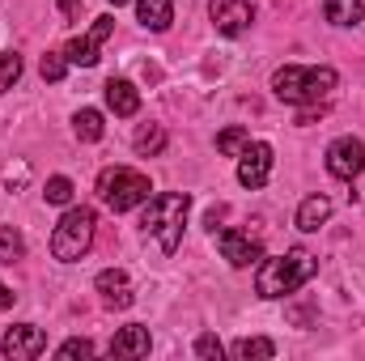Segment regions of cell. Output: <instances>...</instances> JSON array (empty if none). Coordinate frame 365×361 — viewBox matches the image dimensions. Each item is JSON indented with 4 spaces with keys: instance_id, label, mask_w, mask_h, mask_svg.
<instances>
[{
    "instance_id": "obj_1",
    "label": "cell",
    "mask_w": 365,
    "mask_h": 361,
    "mask_svg": "<svg viewBox=\"0 0 365 361\" xmlns=\"http://www.w3.org/2000/svg\"><path fill=\"white\" fill-rule=\"evenodd\" d=\"M314 272H319V260H314L306 247H293V251H284L280 260H264V264H259V272H255V293H259V298H289V293H297Z\"/></svg>"
},
{
    "instance_id": "obj_2",
    "label": "cell",
    "mask_w": 365,
    "mask_h": 361,
    "mask_svg": "<svg viewBox=\"0 0 365 361\" xmlns=\"http://www.w3.org/2000/svg\"><path fill=\"white\" fill-rule=\"evenodd\" d=\"M336 68L319 64V68H302V64H284L272 73V90L280 102H293V106H314L319 98L336 90Z\"/></svg>"
},
{
    "instance_id": "obj_3",
    "label": "cell",
    "mask_w": 365,
    "mask_h": 361,
    "mask_svg": "<svg viewBox=\"0 0 365 361\" xmlns=\"http://www.w3.org/2000/svg\"><path fill=\"white\" fill-rule=\"evenodd\" d=\"M187 208H191V195L182 191H162V195H149V208H145V234L158 238V247L166 255H175L182 243V225H187Z\"/></svg>"
},
{
    "instance_id": "obj_4",
    "label": "cell",
    "mask_w": 365,
    "mask_h": 361,
    "mask_svg": "<svg viewBox=\"0 0 365 361\" xmlns=\"http://www.w3.org/2000/svg\"><path fill=\"white\" fill-rule=\"evenodd\" d=\"M93 225H98V217H93V208H68L64 217H60V225H56V234H51V255L60 260V264H77V260H86V251L93 247Z\"/></svg>"
},
{
    "instance_id": "obj_5",
    "label": "cell",
    "mask_w": 365,
    "mask_h": 361,
    "mask_svg": "<svg viewBox=\"0 0 365 361\" xmlns=\"http://www.w3.org/2000/svg\"><path fill=\"white\" fill-rule=\"evenodd\" d=\"M149 179L140 171H128V166H106L98 175V195L110 213H128L136 204H149Z\"/></svg>"
},
{
    "instance_id": "obj_6",
    "label": "cell",
    "mask_w": 365,
    "mask_h": 361,
    "mask_svg": "<svg viewBox=\"0 0 365 361\" xmlns=\"http://www.w3.org/2000/svg\"><path fill=\"white\" fill-rule=\"evenodd\" d=\"M361 171H365V145L357 136H336V141L327 145V175L353 183Z\"/></svg>"
},
{
    "instance_id": "obj_7",
    "label": "cell",
    "mask_w": 365,
    "mask_h": 361,
    "mask_svg": "<svg viewBox=\"0 0 365 361\" xmlns=\"http://www.w3.org/2000/svg\"><path fill=\"white\" fill-rule=\"evenodd\" d=\"M43 349H47V336H43V327H34V323H17V327H9V332L0 336V353L9 361H34Z\"/></svg>"
},
{
    "instance_id": "obj_8",
    "label": "cell",
    "mask_w": 365,
    "mask_h": 361,
    "mask_svg": "<svg viewBox=\"0 0 365 361\" xmlns=\"http://www.w3.org/2000/svg\"><path fill=\"white\" fill-rule=\"evenodd\" d=\"M268 175H272V145H268V141H251V145L238 153V183L255 191V187L268 183Z\"/></svg>"
},
{
    "instance_id": "obj_9",
    "label": "cell",
    "mask_w": 365,
    "mask_h": 361,
    "mask_svg": "<svg viewBox=\"0 0 365 361\" xmlns=\"http://www.w3.org/2000/svg\"><path fill=\"white\" fill-rule=\"evenodd\" d=\"M208 17H212V26L221 34L234 39L255 21V9H251V0H208Z\"/></svg>"
},
{
    "instance_id": "obj_10",
    "label": "cell",
    "mask_w": 365,
    "mask_h": 361,
    "mask_svg": "<svg viewBox=\"0 0 365 361\" xmlns=\"http://www.w3.org/2000/svg\"><path fill=\"white\" fill-rule=\"evenodd\" d=\"M217 247H221V255H225L234 268H251V264L264 260V247H259L251 234H242V230H221V234H217Z\"/></svg>"
},
{
    "instance_id": "obj_11",
    "label": "cell",
    "mask_w": 365,
    "mask_h": 361,
    "mask_svg": "<svg viewBox=\"0 0 365 361\" xmlns=\"http://www.w3.org/2000/svg\"><path fill=\"white\" fill-rule=\"evenodd\" d=\"M102 98H106V111H115L119 119H132L140 111V90L132 81H123V77H110L102 86Z\"/></svg>"
},
{
    "instance_id": "obj_12",
    "label": "cell",
    "mask_w": 365,
    "mask_h": 361,
    "mask_svg": "<svg viewBox=\"0 0 365 361\" xmlns=\"http://www.w3.org/2000/svg\"><path fill=\"white\" fill-rule=\"evenodd\" d=\"M93 285H98V293H102V302L106 306H132V285H128V272H119V268H106V272H98L93 276Z\"/></svg>"
},
{
    "instance_id": "obj_13",
    "label": "cell",
    "mask_w": 365,
    "mask_h": 361,
    "mask_svg": "<svg viewBox=\"0 0 365 361\" xmlns=\"http://www.w3.org/2000/svg\"><path fill=\"white\" fill-rule=\"evenodd\" d=\"M149 345H153V340H149V327L128 323V327L115 332V340H110V357H145Z\"/></svg>"
},
{
    "instance_id": "obj_14",
    "label": "cell",
    "mask_w": 365,
    "mask_h": 361,
    "mask_svg": "<svg viewBox=\"0 0 365 361\" xmlns=\"http://www.w3.org/2000/svg\"><path fill=\"white\" fill-rule=\"evenodd\" d=\"M136 21H140L145 30H153V34L170 30V21H175V0H136Z\"/></svg>"
},
{
    "instance_id": "obj_15",
    "label": "cell",
    "mask_w": 365,
    "mask_h": 361,
    "mask_svg": "<svg viewBox=\"0 0 365 361\" xmlns=\"http://www.w3.org/2000/svg\"><path fill=\"white\" fill-rule=\"evenodd\" d=\"M327 221H331V200H327V195H306V200L297 204V230L314 234V230L327 225Z\"/></svg>"
},
{
    "instance_id": "obj_16",
    "label": "cell",
    "mask_w": 365,
    "mask_h": 361,
    "mask_svg": "<svg viewBox=\"0 0 365 361\" xmlns=\"http://www.w3.org/2000/svg\"><path fill=\"white\" fill-rule=\"evenodd\" d=\"M323 17L331 26H357V21H365V0H327Z\"/></svg>"
},
{
    "instance_id": "obj_17",
    "label": "cell",
    "mask_w": 365,
    "mask_h": 361,
    "mask_svg": "<svg viewBox=\"0 0 365 361\" xmlns=\"http://www.w3.org/2000/svg\"><path fill=\"white\" fill-rule=\"evenodd\" d=\"M98 47H102V39L98 34H81V39H73L68 47H64V56H68V64H81V68H93L102 56H98Z\"/></svg>"
},
{
    "instance_id": "obj_18",
    "label": "cell",
    "mask_w": 365,
    "mask_h": 361,
    "mask_svg": "<svg viewBox=\"0 0 365 361\" xmlns=\"http://www.w3.org/2000/svg\"><path fill=\"white\" fill-rule=\"evenodd\" d=\"M234 357L238 361H268V357H276V345L268 336H242L234 345Z\"/></svg>"
},
{
    "instance_id": "obj_19",
    "label": "cell",
    "mask_w": 365,
    "mask_h": 361,
    "mask_svg": "<svg viewBox=\"0 0 365 361\" xmlns=\"http://www.w3.org/2000/svg\"><path fill=\"white\" fill-rule=\"evenodd\" d=\"M132 145H136V153H140V158H158V153L166 149V128H162V123H145V128L136 132V141H132Z\"/></svg>"
},
{
    "instance_id": "obj_20",
    "label": "cell",
    "mask_w": 365,
    "mask_h": 361,
    "mask_svg": "<svg viewBox=\"0 0 365 361\" xmlns=\"http://www.w3.org/2000/svg\"><path fill=\"white\" fill-rule=\"evenodd\" d=\"M73 132H77L81 141H102V132H106V123H102V111L81 106V111L73 115Z\"/></svg>"
},
{
    "instance_id": "obj_21",
    "label": "cell",
    "mask_w": 365,
    "mask_h": 361,
    "mask_svg": "<svg viewBox=\"0 0 365 361\" xmlns=\"http://www.w3.org/2000/svg\"><path fill=\"white\" fill-rule=\"evenodd\" d=\"M247 145H251V132H247V128H225V132L217 136V149H221L225 158H238Z\"/></svg>"
},
{
    "instance_id": "obj_22",
    "label": "cell",
    "mask_w": 365,
    "mask_h": 361,
    "mask_svg": "<svg viewBox=\"0 0 365 361\" xmlns=\"http://www.w3.org/2000/svg\"><path fill=\"white\" fill-rule=\"evenodd\" d=\"M21 255H26L21 234H17L13 225H0V264H13V260H21Z\"/></svg>"
},
{
    "instance_id": "obj_23",
    "label": "cell",
    "mask_w": 365,
    "mask_h": 361,
    "mask_svg": "<svg viewBox=\"0 0 365 361\" xmlns=\"http://www.w3.org/2000/svg\"><path fill=\"white\" fill-rule=\"evenodd\" d=\"M43 200H47V204H60V208H64V204H73V179L51 175L47 187H43Z\"/></svg>"
},
{
    "instance_id": "obj_24",
    "label": "cell",
    "mask_w": 365,
    "mask_h": 361,
    "mask_svg": "<svg viewBox=\"0 0 365 361\" xmlns=\"http://www.w3.org/2000/svg\"><path fill=\"white\" fill-rule=\"evenodd\" d=\"M38 73H43V81H64V73H68V56H64V51H47V56L38 60Z\"/></svg>"
},
{
    "instance_id": "obj_25",
    "label": "cell",
    "mask_w": 365,
    "mask_h": 361,
    "mask_svg": "<svg viewBox=\"0 0 365 361\" xmlns=\"http://www.w3.org/2000/svg\"><path fill=\"white\" fill-rule=\"evenodd\" d=\"M17 77H21V56H17V51H4V56H0V93L13 90Z\"/></svg>"
},
{
    "instance_id": "obj_26",
    "label": "cell",
    "mask_w": 365,
    "mask_h": 361,
    "mask_svg": "<svg viewBox=\"0 0 365 361\" xmlns=\"http://www.w3.org/2000/svg\"><path fill=\"white\" fill-rule=\"evenodd\" d=\"M221 353H225V345H221L217 336H208V332H204V336L195 340V357H204V361H221Z\"/></svg>"
},
{
    "instance_id": "obj_27",
    "label": "cell",
    "mask_w": 365,
    "mask_h": 361,
    "mask_svg": "<svg viewBox=\"0 0 365 361\" xmlns=\"http://www.w3.org/2000/svg\"><path fill=\"white\" fill-rule=\"evenodd\" d=\"M56 353H60V357H93V345L90 340H64Z\"/></svg>"
},
{
    "instance_id": "obj_28",
    "label": "cell",
    "mask_w": 365,
    "mask_h": 361,
    "mask_svg": "<svg viewBox=\"0 0 365 361\" xmlns=\"http://www.w3.org/2000/svg\"><path fill=\"white\" fill-rule=\"evenodd\" d=\"M60 13H64V21H77V13H81V0H60Z\"/></svg>"
},
{
    "instance_id": "obj_29",
    "label": "cell",
    "mask_w": 365,
    "mask_h": 361,
    "mask_svg": "<svg viewBox=\"0 0 365 361\" xmlns=\"http://www.w3.org/2000/svg\"><path fill=\"white\" fill-rule=\"evenodd\" d=\"M13 298H17V293H13L9 285H0V310H9V306H13Z\"/></svg>"
},
{
    "instance_id": "obj_30",
    "label": "cell",
    "mask_w": 365,
    "mask_h": 361,
    "mask_svg": "<svg viewBox=\"0 0 365 361\" xmlns=\"http://www.w3.org/2000/svg\"><path fill=\"white\" fill-rule=\"evenodd\" d=\"M110 4H128V0H110Z\"/></svg>"
}]
</instances>
